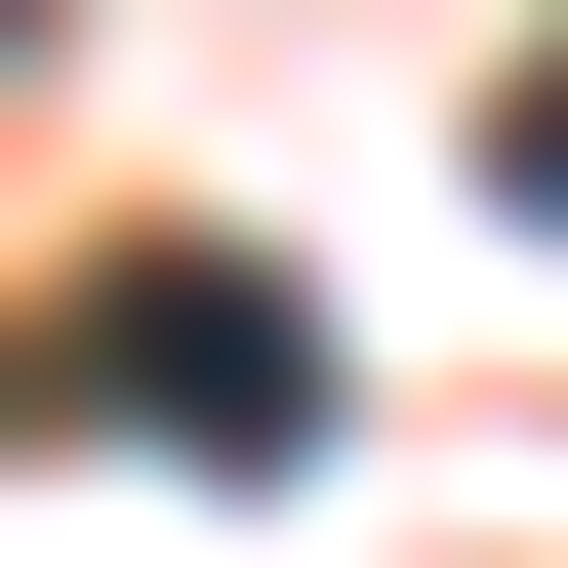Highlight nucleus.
<instances>
[{"label":"nucleus","mask_w":568,"mask_h":568,"mask_svg":"<svg viewBox=\"0 0 568 568\" xmlns=\"http://www.w3.org/2000/svg\"><path fill=\"white\" fill-rule=\"evenodd\" d=\"M41 406H122V447H325V325H284L244 244H122V284H82V366H41Z\"/></svg>","instance_id":"nucleus-1"},{"label":"nucleus","mask_w":568,"mask_h":568,"mask_svg":"<svg viewBox=\"0 0 568 568\" xmlns=\"http://www.w3.org/2000/svg\"><path fill=\"white\" fill-rule=\"evenodd\" d=\"M487 203H528V244H568V82H528V122H487Z\"/></svg>","instance_id":"nucleus-2"}]
</instances>
